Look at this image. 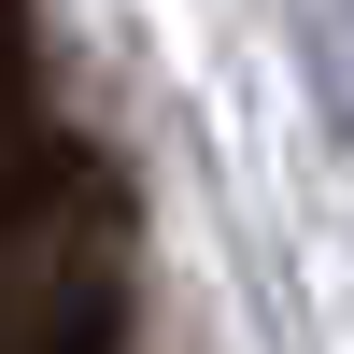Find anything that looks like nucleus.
Listing matches in <instances>:
<instances>
[{"label":"nucleus","mask_w":354,"mask_h":354,"mask_svg":"<svg viewBox=\"0 0 354 354\" xmlns=\"http://www.w3.org/2000/svg\"><path fill=\"white\" fill-rule=\"evenodd\" d=\"M71 185H85V142H57V128H15V142H0V270L57 227Z\"/></svg>","instance_id":"f257e3e1"},{"label":"nucleus","mask_w":354,"mask_h":354,"mask_svg":"<svg viewBox=\"0 0 354 354\" xmlns=\"http://www.w3.org/2000/svg\"><path fill=\"white\" fill-rule=\"evenodd\" d=\"M0 57H15V0H0Z\"/></svg>","instance_id":"7ed1b4c3"},{"label":"nucleus","mask_w":354,"mask_h":354,"mask_svg":"<svg viewBox=\"0 0 354 354\" xmlns=\"http://www.w3.org/2000/svg\"><path fill=\"white\" fill-rule=\"evenodd\" d=\"M128 326H113V283H71L57 298V326H43V354H113Z\"/></svg>","instance_id":"f03ea898"}]
</instances>
